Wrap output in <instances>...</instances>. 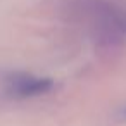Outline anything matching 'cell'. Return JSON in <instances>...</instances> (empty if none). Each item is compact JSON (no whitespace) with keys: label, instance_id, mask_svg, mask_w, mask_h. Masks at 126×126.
Here are the masks:
<instances>
[{"label":"cell","instance_id":"1","mask_svg":"<svg viewBox=\"0 0 126 126\" xmlns=\"http://www.w3.org/2000/svg\"><path fill=\"white\" fill-rule=\"evenodd\" d=\"M54 88V81L48 78H38L26 73L11 74L5 83V92L12 98H31L48 93Z\"/></svg>","mask_w":126,"mask_h":126},{"label":"cell","instance_id":"2","mask_svg":"<svg viewBox=\"0 0 126 126\" xmlns=\"http://www.w3.org/2000/svg\"><path fill=\"white\" fill-rule=\"evenodd\" d=\"M123 114H124V117H126V109H124V112H123Z\"/></svg>","mask_w":126,"mask_h":126}]
</instances>
